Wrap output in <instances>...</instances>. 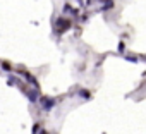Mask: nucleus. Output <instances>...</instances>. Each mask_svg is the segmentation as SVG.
Listing matches in <instances>:
<instances>
[{
    "instance_id": "1",
    "label": "nucleus",
    "mask_w": 146,
    "mask_h": 134,
    "mask_svg": "<svg viewBox=\"0 0 146 134\" xmlns=\"http://www.w3.org/2000/svg\"><path fill=\"white\" fill-rule=\"evenodd\" d=\"M41 105H43V108L48 112L50 108H53V105H55V100H52V98H41V100H38Z\"/></svg>"
},
{
    "instance_id": "2",
    "label": "nucleus",
    "mask_w": 146,
    "mask_h": 134,
    "mask_svg": "<svg viewBox=\"0 0 146 134\" xmlns=\"http://www.w3.org/2000/svg\"><path fill=\"white\" fill-rule=\"evenodd\" d=\"M28 98H29V101H31V103L38 101V91H36V90H33V91H28Z\"/></svg>"
},
{
    "instance_id": "3",
    "label": "nucleus",
    "mask_w": 146,
    "mask_h": 134,
    "mask_svg": "<svg viewBox=\"0 0 146 134\" xmlns=\"http://www.w3.org/2000/svg\"><path fill=\"white\" fill-rule=\"evenodd\" d=\"M112 7H113V0H103V5H102L103 11H108V9H112Z\"/></svg>"
},
{
    "instance_id": "4",
    "label": "nucleus",
    "mask_w": 146,
    "mask_h": 134,
    "mask_svg": "<svg viewBox=\"0 0 146 134\" xmlns=\"http://www.w3.org/2000/svg\"><path fill=\"white\" fill-rule=\"evenodd\" d=\"M2 67H4V69H5V71H11V65H9V64H5V62L2 64Z\"/></svg>"
},
{
    "instance_id": "5",
    "label": "nucleus",
    "mask_w": 146,
    "mask_h": 134,
    "mask_svg": "<svg viewBox=\"0 0 146 134\" xmlns=\"http://www.w3.org/2000/svg\"><path fill=\"white\" fill-rule=\"evenodd\" d=\"M78 2H79V4H81V0H78Z\"/></svg>"
},
{
    "instance_id": "6",
    "label": "nucleus",
    "mask_w": 146,
    "mask_h": 134,
    "mask_svg": "<svg viewBox=\"0 0 146 134\" xmlns=\"http://www.w3.org/2000/svg\"><path fill=\"white\" fill-rule=\"evenodd\" d=\"M43 134H46V132H43Z\"/></svg>"
}]
</instances>
